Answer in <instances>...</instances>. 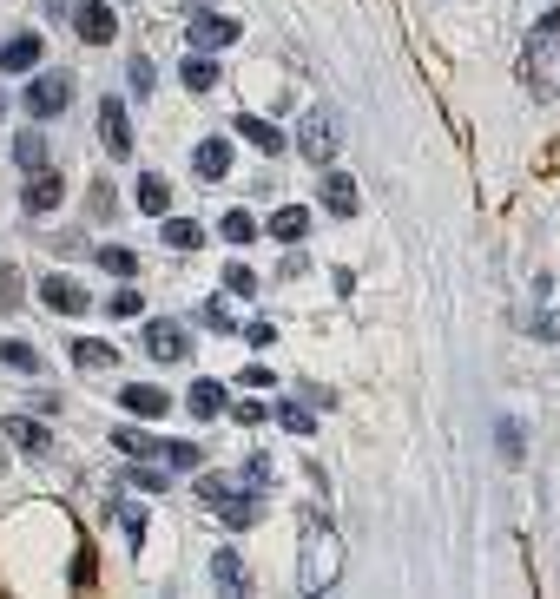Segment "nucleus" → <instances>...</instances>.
<instances>
[{"label": "nucleus", "instance_id": "obj_1", "mask_svg": "<svg viewBox=\"0 0 560 599\" xmlns=\"http://www.w3.org/2000/svg\"><path fill=\"white\" fill-rule=\"evenodd\" d=\"M139 343H145L152 363H185V356H192V336H185V323H172V316H152L139 330Z\"/></svg>", "mask_w": 560, "mask_h": 599}, {"label": "nucleus", "instance_id": "obj_2", "mask_svg": "<svg viewBox=\"0 0 560 599\" xmlns=\"http://www.w3.org/2000/svg\"><path fill=\"white\" fill-rule=\"evenodd\" d=\"M198 494H205V501L218 507L231 527H251V521H257V501H251V494H238V481H224V474H205V481H198Z\"/></svg>", "mask_w": 560, "mask_h": 599}, {"label": "nucleus", "instance_id": "obj_3", "mask_svg": "<svg viewBox=\"0 0 560 599\" xmlns=\"http://www.w3.org/2000/svg\"><path fill=\"white\" fill-rule=\"evenodd\" d=\"M20 106H27V119H60V112L73 106V79H66V73H40Z\"/></svg>", "mask_w": 560, "mask_h": 599}, {"label": "nucleus", "instance_id": "obj_4", "mask_svg": "<svg viewBox=\"0 0 560 599\" xmlns=\"http://www.w3.org/2000/svg\"><path fill=\"white\" fill-rule=\"evenodd\" d=\"M73 33H80L86 47H112L119 40V14H112L106 0H80L73 7Z\"/></svg>", "mask_w": 560, "mask_h": 599}, {"label": "nucleus", "instance_id": "obj_5", "mask_svg": "<svg viewBox=\"0 0 560 599\" xmlns=\"http://www.w3.org/2000/svg\"><path fill=\"white\" fill-rule=\"evenodd\" d=\"M336 567H343V547H336V534L330 527H310V586H317V593H330L336 586Z\"/></svg>", "mask_w": 560, "mask_h": 599}, {"label": "nucleus", "instance_id": "obj_6", "mask_svg": "<svg viewBox=\"0 0 560 599\" xmlns=\"http://www.w3.org/2000/svg\"><path fill=\"white\" fill-rule=\"evenodd\" d=\"M297 152H304L310 165H330L336 158V112H310L304 126H297Z\"/></svg>", "mask_w": 560, "mask_h": 599}, {"label": "nucleus", "instance_id": "obj_7", "mask_svg": "<svg viewBox=\"0 0 560 599\" xmlns=\"http://www.w3.org/2000/svg\"><path fill=\"white\" fill-rule=\"evenodd\" d=\"M244 33V20H231V14H192V27H185V40H192L198 53H218V47H231Z\"/></svg>", "mask_w": 560, "mask_h": 599}, {"label": "nucleus", "instance_id": "obj_8", "mask_svg": "<svg viewBox=\"0 0 560 599\" xmlns=\"http://www.w3.org/2000/svg\"><path fill=\"white\" fill-rule=\"evenodd\" d=\"M99 139H106L112 158H132V119H126V99H99Z\"/></svg>", "mask_w": 560, "mask_h": 599}, {"label": "nucleus", "instance_id": "obj_9", "mask_svg": "<svg viewBox=\"0 0 560 599\" xmlns=\"http://www.w3.org/2000/svg\"><path fill=\"white\" fill-rule=\"evenodd\" d=\"M40 53H47L40 33H14V40H0V73H33Z\"/></svg>", "mask_w": 560, "mask_h": 599}, {"label": "nucleus", "instance_id": "obj_10", "mask_svg": "<svg viewBox=\"0 0 560 599\" xmlns=\"http://www.w3.org/2000/svg\"><path fill=\"white\" fill-rule=\"evenodd\" d=\"M119 402H126V415H145V422H159V415L172 409V395L152 389V382H126V389H119Z\"/></svg>", "mask_w": 560, "mask_h": 599}, {"label": "nucleus", "instance_id": "obj_11", "mask_svg": "<svg viewBox=\"0 0 560 599\" xmlns=\"http://www.w3.org/2000/svg\"><path fill=\"white\" fill-rule=\"evenodd\" d=\"M60 198H66V178L47 172V165H40V178H27V191H20V205H27V211H53Z\"/></svg>", "mask_w": 560, "mask_h": 599}, {"label": "nucleus", "instance_id": "obj_12", "mask_svg": "<svg viewBox=\"0 0 560 599\" xmlns=\"http://www.w3.org/2000/svg\"><path fill=\"white\" fill-rule=\"evenodd\" d=\"M323 211L330 218H356V178L350 172H323Z\"/></svg>", "mask_w": 560, "mask_h": 599}, {"label": "nucleus", "instance_id": "obj_13", "mask_svg": "<svg viewBox=\"0 0 560 599\" xmlns=\"http://www.w3.org/2000/svg\"><path fill=\"white\" fill-rule=\"evenodd\" d=\"M192 165H198V178H205V185H218V178H231V145H224V139H198Z\"/></svg>", "mask_w": 560, "mask_h": 599}, {"label": "nucleus", "instance_id": "obj_14", "mask_svg": "<svg viewBox=\"0 0 560 599\" xmlns=\"http://www.w3.org/2000/svg\"><path fill=\"white\" fill-rule=\"evenodd\" d=\"M238 139H251L264 158H277V152H284V132H277L271 119H257V112H238Z\"/></svg>", "mask_w": 560, "mask_h": 599}, {"label": "nucleus", "instance_id": "obj_15", "mask_svg": "<svg viewBox=\"0 0 560 599\" xmlns=\"http://www.w3.org/2000/svg\"><path fill=\"white\" fill-rule=\"evenodd\" d=\"M40 297H47L60 316H86V290L73 284V277H47V284H40Z\"/></svg>", "mask_w": 560, "mask_h": 599}, {"label": "nucleus", "instance_id": "obj_16", "mask_svg": "<svg viewBox=\"0 0 560 599\" xmlns=\"http://www.w3.org/2000/svg\"><path fill=\"white\" fill-rule=\"evenodd\" d=\"M178 79H185V93H211V86H218V60H211V53H185V66H178Z\"/></svg>", "mask_w": 560, "mask_h": 599}, {"label": "nucleus", "instance_id": "obj_17", "mask_svg": "<svg viewBox=\"0 0 560 599\" xmlns=\"http://www.w3.org/2000/svg\"><path fill=\"white\" fill-rule=\"evenodd\" d=\"M264 231H271L277 244H304V237H310V211H304V205H284L271 224H264Z\"/></svg>", "mask_w": 560, "mask_h": 599}, {"label": "nucleus", "instance_id": "obj_18", "mask_svg": "<svg viewBox=\"0 0 560 599\" xmlns=\"http://www.w3.org/2000/svg\"><path fill=\"white\" fill-rule=\"evenodd\" d=\"M7 435H14L27 455H47L53 448V435H47V422H27V415H7Z\"/></svg>", "mask_w": 560, "mask_h": 599}, {"label": "nucleus", "instance_id": "obj_19", "mask_svg": "<svg viewBox=\"0 0 560 599\" xmlns=\"http://www.w3.org/2000/svg\"><path fill=\"white\" fill-rule=\"evenodd\" d=\"M218 231H224V244H238V251H244V244H251V237H257V231H264V224H257V218H251V211H244V205H238V211H224V218H218Z\"/></svg>", "mask_w": 560, "mask_h": 599}, {"label": "nucleus", "instance_id": "obj_20", "mask_svg": "<svg viewBox=\"0 0 560 599\" xmlns=\"http://www.w3.org/2000/svg\"><path fill=\"white\" fill-rule=\"evenodd\" d=\"M185 402H192L198 422H211V415H224V382H192V395H185Z\"/></svg>", "mask_w": 560, "mask_h": 599}, {"label": "nucleus", "instance_id": "obj_21", "mask_svg": "<svg viewBox=\"0 0 560 599\" xmlns=\"http://www.w3.org/2000/svg\"><path fill=\"white\" fill-rule=\"evenodd\" d=\"M211 580H218L224 593H244V586H251V573H244L238 553H218V560H211Z\"/></svg>", "mask_w": 560, "mask_h": 599}, {"label": "nucleus", "instance_id": "obj_22", "mask_svg": "<svg viewBox=\"0 0 560 599\" xmlns=\"http://www.w3.org/2000/svg\"><path fill=\"white\" fill-rule=\"evenodd\" d=\"M93 264H99V270H112V277H139V257H132L126 244H99Z\"/></svg>", "mask_w": 560, "mask_h": 599}, {"label": "nucleus", "instance_id": "obj_23", "mask_svg": "<svg viewBox=\"0 0 560 599\" xmlns=\"http://www.w3.org/2000/svg\"><path fill=\"white\" fill-rule=\"evenodd\" d=\"M165 205H172V185H165L159 172L139 178V211H152V218H165Z\"/></svg>", "mask_w": 560, "mask_h": 599}, {"label": "nucleus", "instance_id": "obj_24", "mask_svg": "<svg viewBox=\"0 0 560 599\" xmlns=\"http://www.w3.org/2000/svg\"><path fill=\"white\" fill-rule=\"evenodd\" d=\"M14 165H20V172H40V165H47V139H40V132H20V139H14Z\"/></svg>", "mask_w": 560, "mask_h": 599}, {"label": "nucleus", "instance_id": "obj_25", "mask_svg": "<svg viewBox=\"0 0 560 599\" xmlns=\"http://www.w3.org/2000/svg\"><path fill=\"white\" fill-rule=\"evenodd\" d=\"M218 277H224V290H231V297H257V270L244 264V257H231Z\"/></svg>", "mask_w": 560, "mask_h": 599}, {"label": "nucleus", "instance_id": "obj_26", "mask_svg": "<svg viewBox=\"0 0 560 599\" xmlns=\"http://www.w3.org/2000/svg\"><path fill=\"white\" fill-rule=\"evenodd\" d=\"M0 363L20 369V376H40V349L33 343H0Z\"/></svg>", "mask_w": 560, "mask_h": 599}, {"label": "nucleus", "instance_id": "obj_27", "mask_svg": "<svg viewBox=\"0 0 560 599\" xmlns=\"http://www.w3.org/2000/svg\"><path fill=\"white\" fill-rule=\"evenodd\" d=\"M165 244H172V251H198V244H205V231H198L192 218H165Z\"/></svg>", "mask_w": 560, "mask_h": 599}, {"label": "nucleus", "instance_id": "obj_28", "mask_svg": "<svg viewBox=\"0 0 560 599\" xmlns=\"http://www.w3.org/2000/svg\"><path fill=\"white\" fill-rule=\"evenodd\" d=\"M112 442H119V455H159V435H139V428H119V435H112Z\"/></svg>", "mask_w": 560, "mask_h": 599}, {"label": "nucleus", "instance_id": "obj_29", "mask_svg": "<svg viewBox=\"0 0 560 599\" xmlns=\"http://www.w3.org/2000/svg\"><path fill=\"white\" fill-rule=\"evenodd\" d=\"M20 297H27V284H20V270L0 257V310H20Z\"/></svg>", "mask_w": 560, "mask_h": 599}, {"label": "nucleus", "instance_id": "obj_30", "mask_svg": "<svg viewBox=\"0 0 560 599\" xmlns=\"http://www.w3.org/2000/svg\"><path fill=\"white\" fill-rule=\"evenodd\" d=\"M73 363L80 369H112V343H86L80 336V343H73Z\"/></svg>", "mask_w": 560, "mask_h": 599}, {"label": "nucleus", "instance_id": "obj_31", "mask_svg": "<svg viewBox=\"0 0 560 599\" xmlns=\"http://www.w3.org/2000/svg\"><path fill=\"white\" fill-rule=\"evenodd\" d=\"M159 455L172 461V468H198V461H205V448H198V442H165Z\"/></svg>", "mask_w": 560, "mask_h": 599}, {"label": "nucleus", "instance_id": "obj_32", "mask_svg": "<svg viewBox=\"0 0 560 599\" xmlns=\"http://www.w3.org/2000/svg\"><path fill=\"white\" fill-rule=\"evenodd\" d=\"M277 422H284L290 435H310V428H317V422H310V409H297V402H284V409H277Z\"/></svg>", "mask_w": 560, "mask_h": 599}, {"label": "nucleus", "instance_id": "obj_33", "mask_svg": "<svg viewBox=\"0 0 560 599\" xmlns=\"http://www.w3.org/2000/svg\"><path fill=\"white\" fill-rule=\"evenodd\" d=\"M126 86H132V93H139V99L152 93V60H132V66H126Z\"/></svg>", "mask_w": 560, "mask_h": 599}, {"label": "nucleus", "instance_id": "obj_34", "mask_svg": "<svg viewBox=\"0 0 560 599\" xmlns=\"http://www.w3.org/2000/svg\"><path fill=\"white\" fill-rule=\"evenodd\" d=\"M119 521H126L132 540H145V507H139V501H119Z\"/></svg>", "mask_w": 560, "mask_h": 599}, {"label": "nucleus", "instance_id": "obj_35", "mask_svg": "<svg viewBox=\"0 0 560 599\" xmlns=\"http://www.w3.org/2000/svg\"><path fill=\"white\" fill-rule=\"evenodd\" d=\"M528 455V442H521V428H501V461H521Z\"/></svg>", "mask_w": 560, "mask_h": 599}, {"label": "nucleus", "instance_id": "obj_36", "mask_svg": "<svg viewBox=\"0 0 560 599\" xmlns=\"http://www.w3.org/2000/svg\"><path fill=\"white\" fill-rule=\"evenodd\" d=\"M106 310H112V316H139V290H119V297H112Z\"/></svg>", "mask_w": 560, "mask_h": 599}, {"label": "nucleus", "instance_id": "obj_37", "mask_svg": "<svg viewBox=\"0 0 560 599\" xmlns=\"http://www.w3.org/2000/svg\"><path fill=\"white\" fill-rule=\"evenodd\" d=\"M244 336H251L257 349H271V343H277V323H244Z\"/></svg>", "mask_w": 560, "mask_h": 599}, {"label": "nucleus", "instance_id": "obj_38", "mask_svg": "<svg viewBox=\"0 0 560 599\" xmlns=\"http://www.w3.org/2000/svg\"><path fill=\"white\" fill-rule=\"evenodd\" d=\"M238 382H244V389H271V382H277V376H271V369H264V363H251V369H244V376H238Z\"/></svg>", "mask_w": 560, "mask_h": 599}, {"label": "nucleus", "instance_id": "obj_39", "mask_svg": "<svg viewBox=\"0 0 560 599\" xmlns=\"http://www.w3.org/2000/svg\"><path fill=\"white\" fill-rule=\"evenodd\" d=\"M126 488H139V494H159V488H165V474H152V468H145V474H132Z\"/></svg>", "mask_w": 560, "mask_h": 599}, {"label": "nucleus", "instance_id": "obj_40", "mask_svg": "<svg viewBox=\"0 0 560 599\" xmlns=\"http://www.w3.org/2000/svg\"><path fill=\"white\" fill-rule=\"evenodd\" d=\"M93 573H99V567H93V553H80V560H73V586H93Z\"/></svg>", "mask_w": 560, "mask_h": 599}, {"label": "nucleus", "instance_id": "obj_41", "mask_svg": "<svg viewBox=\"0 0 560 599\" xmlns=\"http://www.w3.org/2000/svg\"><path fill=\"white\" fill-rule=\"evenodd\" d=\"M534 336H547V343H560V316H541V323H534Z\"/></svg>", "mask_w": 560, "mask_h": 599}, {"label": "nucleus", "instance_id": "obj_42", "mask_svg": "<svg viewBox=\"0 0 560 599\" xmlns=\"http://www.w3.org/2000/svg\"><path fill=\"white\" fill-rule=\"evenodd\" d=\"M0 112H7V99H0Z\"/></svg>", "mask_w": 560, "mask_h": 599}]
</instances>
